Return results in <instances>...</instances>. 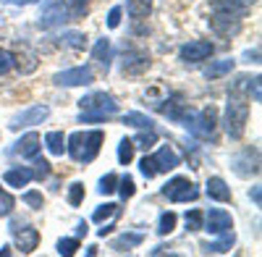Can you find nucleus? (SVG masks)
Returning a JSON list of instances; mask_svg holds the SVG:
<instances>
[{
  "mask_svg": "<svg viewBox=\"0 0 262 257\" xmlns=\"http://www.w3.org/2000/svg\"><path fill=\"white\" fill-rule=\"evenodd\" d=\"M134 142V147H142V149H149L152 144H158V132L155 128H142V132L131 139Z\"/></svg>",
  "mask_w": 262,
  "mask_h": 257,
  "instance_id": "29",
  "label": "nucleus"
},
{
  "mask_svg": "<svg viewBox=\"0 0 262 257\" xmlns=\"http://www.w3.org/2000/svg\"><path fill=\"white\" fill-rule=\"evenodd\" d=\"M111 231H113V223H107V226H102V228H100L97 233H100V237H107V233H111Z\"/></svg>",
  "mask_w": 262,
  "mask_h": 257,
  "instance_id": "48",
  "label": "nucleus"
},
{
  "mask_svg": "<svg viewBox=\"0 0 262 257\" xmlns=\"http://www.w3.org/2000/svg\"><path fill=\"white\" fill-rule=\"evenodd\" d=\"M179 165H181L179 153H176V149H173L170 144H163L155 155H144V158H142L139 170H142L144 179H155L158 174H168V170L179 168Z\"/></svg>",
  "mask_w": 262,
  "mask_h": 257,
  "instance_id": "3",
  "label": "nucleus"
},
{
  "mask_svg": "<svg viewBox=\"0 0 262 257\" xmlns=\"http://www.w3.org/2000/svg\"><path fill=\"white\" fill-rule=\"evenodd\" d=\"M205 191H207V197L215 200V202H231V186L221 176H210Z\"/></svg>",
  "mask_w": 262,
  "mask_h": 257,
  "instance_id": "19",
  "label": "nucleus"
},
{
  "mask_svg": "<svg viewBox=\"0 0 262 257\" xmlns=\"http://www.w3.org/2000/svg\"><path fill=\"white\" fill-rule=\"evenodd\" d=\"M11 233L16 237V247L21 249V254H29L37 249L39 244V231L29 223H21V221H11Z\"/></svg>",
  "mask_w": 262,
  "mask_h": 257,
  "instance_id": "10",
  "label": "nucleus"
},
{
  "mask_svg": "<svg viewBox=\"0 0 262 257\" xmlns=\"http://www.w3.org/2000/svg\"><path fill=\"white\" fill-rule=\"evenodd\" d=\"M244 58H247V63H259V48L247 50V53H244Z\"/></svg>",
  "mask_w": 262,
  "mask_h": 257,
  "instance_id": "44",
  "label": "nucleus"
},
{
  "mask_svg": "<svg viewBox=\"0 0 262 257\" xmlns=\"http://www.w3.org/2000/svg\"><path fill=\"white\" fill-rule=\"evenodd\" d=\"M184 126L189 128L194 137L212 139L215 128H217V108H215V105H207V108H202V111H194L191 118H189Z\"/></svg>",
  "mask_w": 262,
  "mask_h": 257,
  "instance_id": "4",
  "label": "nucleus"
},
{
  "mask_svg": "<svg viewBox=\"0 0 262 257\" xmlns=\"http://www.w3.org/2000/svg\"><path fill=\"white\" fill-rule=\"evenodd\" d=\"M60 42L66 48H71V50H84L86 48V34L84 32H63Z\"/></svg>",
  "mask_w": 262,
  "mask_h": 257,
  "instance_id": "25",
  "label": "nucleus"
},
{
  "mask_svg": "<svg viewBox=\"0 0 262 257\" xmlns=\"http://www.w3.org/2000/svg\"><path fill=\"white\" fill-rule=\"evenodd\" d=\"M184 221H186V228H189V231H202V223H205V212H202L200 207H191V210H186Z\"/></svg>",
  "mask_w": 262,
  "mask_h": 257,
  "instance_id": "31",
  "label": "nucleus"
},
{
  "mask_svg": "<svg viewBox=\"0 0 262 257\" xmlns=\"http://www.w3.org/2000/svg\"><path fill=\"white\" fill-rule=\"evenodd\" d=\"M13 66H18L21 74H32L37 69V55L34 53H21V55H13Z\"/></svg>",
  "mask_w": 262,
  "mask_h": 257,
  "instance_id": "26",
  "label": "nucleus"
},
{
  "mask_svg": "<svg viewBox=\"0 0 262 257\" xmlns=\"http://www.w3.org/2000/svg\"><path fill=\"white\" fill-rule=\"evenodd\" d=\"M118 160H121V165H128L131 160H134V142H131V139H121V144H118Z\"/></svg>",
  "mask_w": 262,
  "mask_h": 257,
  "instance_id": "33",
  "label": "nucleus"
},
{
  "mask_svg": "<svg viewBox=\"0 0 262 257\" xmlns=\"http://www.w3.org/2000/svg\"><path fill=\"white\" fill-rule=\"evenodd\" d=\"M233 244H236L233 231H226V233H221V239H217V242H205L202 244V252L205 254H226Z\"/></svg>",
  "mask_w": 262,
  "mask_h": 257,
  "instance_id": "20",
  "label": "nucleus"
},
{
  "mask_svg": "<svg viewBox=\"0 0 262 257\" xmlns=\"http://www.w3.org/2000/svg\"><path fill=\"white\" fill-rule=\"evenodd\" d=\"M0 3H13V6H27L29 0H0Z\"/></svg>",
  "mask_w": 262,
  "mask_h": 257,
  "instance_id": "49",
  "label": "nucleus"
},
{
  "mask_svg": "<svg viewBox=\"0 0 262 257\" xmlns=\"http://www.w3.org/2000/svg\"><path fill=\"white\" fill-rule=\"evenodd\" d=\"M21 200H24V205H29L32 210H42V205H45V197H42V191H24L21 195Z\"/></svg>",
  "mask_w": 262,
  "mask_h": 257,
  "instance_id": "35",
  "label": "nucleus"
},
{
  "mask_svg": "<svg viewBox=\"0 0 262 257\" xmlns=\"http://www.w3.org/2000/svg\"><path fill=\"white\" fill-rule=\"evenodd\" d=\"M247 79L249 76H238L231 90H228V102H226V134L231 139H242L247 132V121H249V97H247Z\"/></svg>",
  "mask_w": 262,
  "mask_h": 257,
  "instance_id": "1",
  "label": "nucleus"
},
{
  "mask_svg": "<svg viewBox=\"0 0 262 257\" xmlns=\"http://www.w3.org/2000/svg\"><path fill=\"white\" fill-rule=\"evenodd\" d=\"M66 21H71L69 18V11H66V3H63V0H50V3L42 8L37 27L39 29H55V27L66 24Z\"/></svg>",
  "mask_w": 262,
  "mask_h": 257,
  "instance_id": "11",
  "label": "nucleus"
},
{
  "mask_svg": "<svg viewBox=\"0 0 262 257\" xmlns=\"http://www.w3.org/2000/svg\"><path fill=\"white\" fill-rule=\"evenodd\" d=\"M116 186H118V176H116V174H105V176L100 179L97 191H100V195H111V191H116Z\"/></svg>",
  "mask_w": 262,
  "mask_h": 257,
  "instance_id": "36",
  "label": "nucleus"
},
{
  "mask_svg": "<svg viewBox=\"0 0 262 257\" xmlns=\"http://www.w3.org/2000/svg\"><path fill=\"white\" fill-rule=\"evenodd\" d=\"M231 3H236V6H244V8H249V6H254L257 0H231Z\"/></svg>",
  "mask_w": 262,
  "mask_h": 257,
  "instance_id": "46",
  "label": "nucleus"
},
{
  "mask_svg": "<svg viewBox=\"0 0 262 257\" xmlns=\"http://www.w3.org/2000/svg\"><path fill=\"white\" fill-rule=\"evenodd\" d=\"M32 179H34V170H32V168H27V165H16V168H8L6 174H3V181H6V186H16V189L27 186Z\"/></svg>",
  "mask_w": 262,
  "mask_h": 257,
  "instance_id": "18",
  "label": "nucleus"
},
{
  "mask_svg": "<svg viewBox=\"0 0 262 257\" xmlns=\"http://www.w3.org/2000/svg\"><path fill=\"white\" fill-rule=\"evenodd\" d=\"M215 53V45L210 39H194V42H186V45H181L179 55L184 63H200V60H207L210 55Z\"/></svg>",
  "mask_w": 262,
  "mask_h": 257,
  "instance_id": "14",
  "label": "nucleus"
},
{
  "mask_svg": "<svg viewBox=\"0 0 262 257\" xmlns=\"http://www.w3.org/2000/svg\"><path fill=\"white\" fill-rule=\"evenodd\" d=\"M105 134L100 128H92V132H84V139H81V155H79V163H92L100 153V144H102Z\"/></svg>",
  "mask_w": 262,
  "mask_h": 257,
  "instance_id": "15",
  "label": "nucleus"
},
{
  "mask_svg": "<svg viewBox=\"0 0 262 257\" xmlns=\"http://www.w3.org/2000/svg\"><path fill=\"white\" fill-rule=\"evenodd\" d=\"M81 200H84V184L81 181H74L71 189H69V202H71V207H79Z\"/></svg>",
  "mask_w": 262,
  "mask_h": 257,
  "instance_id": "37",
  "label": "nucleus"
},
{
  "mask_svg": "<svg viewBox=\"0 0 262 257\" xmlns=\"http://www.w3.org/2000/svg\"><path fill=\"white\" fill-rule=\"evenodd\" d=\"M247 92L252 95V100H254V102H259V76L247 79Z\"/></svg>",
  "mask_w": 262,
  "mask_h": 257,
  "instance_id": "42",
  "label": "nucleus"
},
{
  "mask_svg": "<svg viewBox=\"0 0 262 257\" xmlns=\"http://www.w3.org/2000/svg\"><path fill=\"white\" fill-rule=\"evenodd\" d=\"M11 155H21V158H34L39 155V134L37 132H29L24 134L13 147H11Z\"/></svg>",
  "mask_w": 262,
  "mask_h": 257,
  "instance_id": "16",
  "label": "nucleus"
},
{
  "mask_svg": "<svg viewBox=\"0 0 262 257\" xmlns=\"http://www.w3.org/2000/svg\"><path fill=\"white\" fill-rule=\"evenodd\" d=\"M63 3H66V11H69L71 21H79L90 13V0H63Z\"/></svg>",
  "mask_w": 262,
  "mask_h": 257,
  "instance_id": "24",
  "label": "nucleus"
},
{
  "mask_svg": "<svg viewBox=\"0 0 262 257\" xmlns=\"http://www.w3.org/2000/svg\"><path fill=\"white\" fill-rule=\"evenodd\" d=\"M118 24H121V8L116 6V8H111V13H107V27L116 29Z\"/></svg>",
  "mask_w": 262,
  "mask_h": 257,
  "instance_id": "43",
  "label": "nucleus"
},
{
  "mask_svg": "<svg viewBox=\"0 0 262 257\" xmlns=\"http://www.w3.org/2000/svg\"><path fill=\"white\" fill-rule=\"evenodd\" d=\"M79 108H81L79 123H100L118 113V102L111 92H92L79 100Z\"/></svg>",
  "mask_w": 262,
  "mask_h": 257,
  "instance_id": "2",
  "label": "nucleus"
},
{
  "mask_svg": "<svg viewBox=\"0 0 262 257\" xmlns=\"http://www.w3.org/2000/svg\"><path fill=\"white\" fill-rule=\"evenodd\" d=\"M233 66H236V60H233V58L215 60V63H210V66L205 69V79H221V76L231 74V71H233Z\"/></svg>",
  "mask_w": 262,
  "mask_h": 257,
  "instance_id": "22",
  "label": "nucleus"
},
{
  "mask_svg": "<svg viewBox=\"0 0 262 257\" xmlns=\"http://www.w3.org/2000/svg\"><path fill=\"white\" fill-rule=\"evenodd\" d=\"M149 53H144L142 48H134L131 42H123V63H121V71L123 76H137L144 74L149 69Z\"/></svg>",
  "mask_w": 262,
  "mask_h": 257,
  "instance_id": "7",
  "label": "nucleus"
},
{
  "mask_svg": "<svg viewBox=\"0 0 262 257\" xmlns=\"http://www.w3.org/2000/svg\"><path fill=\"white\" fill-rule=\"evenodd\" d=\"M249 197L254 200V205H259V200H262V195H259V186H252V189H249Z\"/></svg>",
  "mask_w": 262,
  "mask_h": 257,
  "instance_id": "45",
  "label": "nucleus"
},
{
  "mask_svg": "<svg viewBox=\"0 0 262 257\" xmlns=\"http://www.w3.org/2000/svg\"><path fill=\"white\" fill-rule=\"evenodd\" d=\"M45 144L53 155H63V149H66V137L63 132H48L45 134Z\"/></svg>",
  "mask_w": 262,
  "mask_h": 257,
  "instance_id": "28",
  "label": "nucleus"
},
{
  "mask_svg": "<svg viewBox=\"0 0 262 257\" xmlns=\"http://www.w3.org/2000/svg\"><path fill=\"white\" fill-rule=\"evenodd\" d=\"M76 249H79V239H60V242H58V254L71 257Z\"/></svg>",
  "mask_w": 262,
  "mask_h": 257,
  "instance_id": "40",
  "label": "nucleus"
},
{
  "mask_svg": "<svg viewBox=\"0 0 262 257\" xmlns=\"http://www.w3.org/2000/svg\"><path fill=\"white\" fill-rule=\"evenodd\" d=\"M123 123L126 126H134V128H155V123H152V118L149 116H144V113H126L123 116Z\"/></svg>",
  "mask_w": 262,
  "mask_h": 257,
  "instance_id": "30",
  "label": "nucleus"
},
{
  "mask_svg": "<svg viewBox=\"0 0 262 257\" xmlns=\"http://www.w3.org/2000/svg\"><path fill=\"white\" fill-rule=\"evenodd\" d=\"M176 221H179V216L173 210L160 212V218H158V233H160V237H168V233L176 228Z\"/></svg>",
  "mask_w": 262,
  "mask_h": 257,
  "instance_id": "27",
  "label": "nucleus"
},
{
  "mask_svg": "<svg viewBox=\"0 0 262 257\" xmlns=\"http://www.w3.org/2000/svg\"><path fill=\"white\" fill-rule=\"evenodd\" d=\"M92 60L97 63V66L107 74L111 71V60H113V48H111V39L102 37L95 42V48H92Z\"/></svg>",
  "mask_w": 262,
  "mask_h": 257,
  "instance_id": "17",
  "label": "nucleus"
},
{
  "mask_svg": "<svg viewBox=\"0 0 262 257\" xmlns=\"http://www.w3.org/2000/svg\"><path fill=\"white\" fill-rule=\"evenodd\" d=\"M86 231H90V228H86V223L81 221V223L76 226V237H84V233H86Z\"/></svg>",
  "mask_w": 262,
  "mask_h": 257,
  "instance_id": "47",
  "label": "nucleus"
},
{
  "mask_svg": "<svg viewBox=\"0 0 262 257\" xmlns=\"http://www.w3.org/2000/svg\"><path fill=\"white\" fill-rule=\"evenodd\" d=\"M11 210H13V197L6 189H0V216H11Z\"/></svg>",
  "mask_w": 262,
  "mask_h": 257,
  "instance_id": "41",
  "label": "nucleus"
},
{
  "mask_svg": "<svg viewBox=\"0 0 262 257\" xmlns=\"http://www.w3.org/2000/svg\"><path fill=\"white\" fill-rule=\"evenodd\" d=\"M126 8L134 21H142L152 13V0H126Z\"/></svg>",
  "mask_w": 262,
  "mask_h": 257,
  "instance_id": "23",
  "label": "nucleus"
},
{
  "mask_svg": "<svg viewBox=\"0 0 262 257\" xmlns=\"http://www.w3.org/2000/svg\"><path fill=\"white\" fill-rule=\"evenodd\" d=\"M210 29L223 37V39H231L242 32V16H233V13H221V11H212L210 16Z\"/></svg>",
  "mask_w": 262,
  "mask_h": 257,
  "instance_id": "9",
  "label": "nucleus"
},
{
  "mask_svg": "<svg viewBox=\"0 0 262 257\" xmlns=\"http://www.w3.org/2000/svg\"><path fill=\"white\" fill-rule=\"evenodd\" d=\"M142 242H144V233H139V231H128V233H121V237H116L111 247H113L116 252H128V249L139 247Z\"/></svg>",
  "mask_w": 262,
  "mask_h": 257,
  "instance_id": "21",
  "label": "nucleus"
},
{
  "mask_svg": "<svg viewBox=\"0 0 262 257\" xmlns=\"http://www.w3.org/2000/svg\"><path fill=\"white\" fill-rule=\"evenodd\" d=\"M231 170L242 179H252L259 174V147H244L231 158Z\"/></svg>",
  "mask_w": 262,
  "mask_h": 257,
  "instance_id": "5",
  "label": "nucleus"
},
{
  "mask_svg": "<svg viewBox=\"0 0 262 257\" xmlns=\"http://www.w3.org/2000/svg\"><path fill=\"white\" fill-rule=\"evenodd\" d=\"M34 165H37V168H34V179L42 181V179H48V176H50V163H48L45 158L34 155Z\"/></svg>",
  "mask_w": 262,
  "mask_h": 257,
  "instance_id": "38",
  "label": "nucleus"
},
{
  "mask_svg": "<svg viewBox=\"0 0 262 257\" xmlns=\"http://www.w3.org/2000/svg\"><path fill=\"white\" fill-rule=\"evenodd\" d=\"M163 197L168 202H194L200 197V189H196L194 181H189L186 176H176L163 186Z\"/></svg>",
  "mask_w": 262,
  "mask_h": 257,
  "instance_id": "6",
  "label": "nucleus"
},
{
  "mask_svg": "<svg viewBox=\"0 0 262 257\" xmlns=\"http://www.w3.org/2000/svg\"><path fill=\"white\" fill-rule=\"evenodd\" d=\"M202 228H205L207 233H212V237H221V233H226V231L233 228V218H231V212H226V210H221V207H210V210L205 212Z\"/></svg>",
  "mask_w": 262,
  "mask_h": 257,
  "instance_id": "13",
  "label": "nucleus"
},
{
  "mask_svg": "<svg viewBox=\"0 0 262 257\" xmlns=\"http://www.w3.org/2000/svg\"><path fill=\"white\" fill-rule=\"evenodd\" d=\"M92 81H95V71L90 66H74V69H66L53 76L55 87H86Z\"/></svg>",
  "mask_w": 262,
  "mask_h": 257,
  "instance_id": "8",
  "label": "nucleus"
},
{
  "mask_svg": "<svg viewBox=\"0 0 262 257\" xmlns=\"http://www.w3.org/2000/svg\"><path fill=\"white\" fill-rule=\"evenodd\" d=\"M48 116H50V108L48 105H29V108H24L21 113H16L13 118H11V128L13 132H18V128H27V126H37V123H42V121H48Z\"/></svg>",
  "mask_w": 262,
  "mask_h": 257,
  "instance_id": "12",
  "label": "nucleus"
},
{
  "mask_svg": "<svg viewBox=\"0 0 262 257\" xmlns=\"http://www.w3.org/2000/svg\"><path fill=\"white\" fill-rule=\"evenodd\" d=\"M113 216H118V205H116V202H107V205H100V207L92 212V221H95V223H102V221L113 218Z\"/></svg>",
  "mask_w": 262,
  "mask_h": 257,
  "instance_id": "32",
  "label": "nucleus"
},
{
  "mask_svg": "<svg viewBox=\"0 0 262 257\" xmlns=\"http://www.w3.org/2000/svg\"><path fill=\"white\" fill-rule=\"evenodd\" d=\"M116 189L121 191V200H131V197H134V191H137L134 179H131L128 174H126L123 179H118V186H116Z\"/></svg>",
  "mask_w": 262,
  "mask_h": 257,
  "instance_id": "34",
  "label": "nucleus"
},
{
  "mask_svg": "<svg viewBox=\"0 0 262 257\" xmlns=\"http://www.w3.org/2000/svg\"><path fill=\"white\" fill-rule=\"evenodd\" d=\"M11 69H13V53L6 50V48H0V76H6Z\"/></svg>",
  "mask_w": 262,
  "mask_h": 257,
  "instance_id": "39",
  "label": "nucleus"
}]
</instances>
